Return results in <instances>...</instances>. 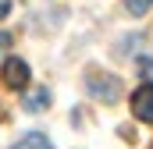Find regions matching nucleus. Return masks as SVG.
Returning a JSON list of instances; mask_svg holds the SVG:
<instances>
[{
	"label": "nucleus",
	"instance_id": "nucleus-8",
	"mask_svg": "<svg viewBox=\"0 0 153 149\" xmlns=\"http://www.w3.org/2000/svg\"><path fill=\"white\" fill-rule=\"evenodd\" d=\"M7 11H11V0H0V18H7Z\"/></svg>",
	"mask_w": 153,
	"mask_h": 149
},
{
	"label": "nucleus",
	"instance_id": "nucleus-3",
	"mask_svg": "<svg viewBox=\"0 0 153 149\" xmlns=\"http://www.w3.org/2000/svg\"><path fill=\"white\" fill-rule=\"evenodd\" d=\"M132 114H135L139 121L153 124V85H143V89L132 92Z\"/></svg>",
	"mask_w": 153,
	"mask_h": 149
},
{
	"label": "nucleus",
	"instance_id": "nucleus-6",
	"mask_svg": "<svg viewBox=\"0 0 153 149\" xmlns=\"http://www.w3.org/2000/svg\"><path fill=\"white\" fill-rule=\"evenodd\" d=\"M125 4H128V11H132L135 18H139V14H146V11L153 7V0H125Z\"/></svg>",
	"mask_w": 153,
	"mask_h": 149
},
{
	"label": "nucleus",
	"instance_id": "nucleus-5",
	"mask_svg": "<svg viewBox=\"0 0 153 149\" xmlns=\"http://www.w3.org/2000/svg\"><path fill=\"white\" fill-rule=\"evenodd\" d=\"M43 107H50V92H46V89H36V92H29V96H25V110H43Z\"/></svg>",
	"mask_w": 153,
	"mask_h": 149
},
{
	"label": "nucleus",
	"instance_id": "nucleus-1",
	"mask_svg": "<svg viewBox=\"0 0 153 149\" xmlns=\"http://www.w3.org/2000/svg\"><path fill=\"white\" fill-rule=\"evenodd\" d=\"M85 85H89L93 100H103V103H114L117 96H121V82H117L114 74H100V71H89V74H85Z\"/></svg>",
	"mask_w": 153,
	"mask_h": 149
},
{
	"label": "nucleus",
	"instance_id": "nucleus-2",
	"mask_svg": "<svg viewBox=\"0 0 153 149\" xmlns=\"http://www.w3.org/2000/svg\"><path fill=\"white\" fill-rule=\"evenodd\" d=\"M0 74H4V85H7V89H18V92L29 89V64H25L22 57H7Z\"/></svg>",
	"mask_w": 153,
	"mask_h": 149
},
{
	"label": "nucleus",
	"instance_id": "nucleus-4",
	"mask_svg": "<svg viewBox=\"0 0 153 149\" xmlns=\"http://www.w3.org/2000/svg\"><path fill=\"white\" fill-rule=\"evenodd\" d=\"M11 149H53V146H50V139L43 131H29V135H22Z\"/></svg>",
	"mask_w": 153,
	"mask_h": 149
},
{
	"label": "nucleus",
	"instance_id": "nucleus-9",
	"mask_svg": "<svg viewBox=\"0 0 153 149\" xmlns=\"http://www.w3.org/2000/svg\"><path fill=\"white\" fill-rule=\"evenodd\" d=\"M4 46H11V32H0V50Z\"/></svg>",
	"mask_w": 153,
	"mask_h": 149
},
{
	"label": "nucleus",
	"instance_id": "nucleus-7",
	"mask_svg": "<svg viewBox=\"0 0 153 149\" xmlns=\"http://www.w3.org/2000/svg\"><path fill=\"white\" fill-rule=\"evenodd\" d=\"M143 71H146V78L153 82V60H143Z\"/></svg>",
	"mask_w": 153,
	"mask_h": 149
}]
</instances>
